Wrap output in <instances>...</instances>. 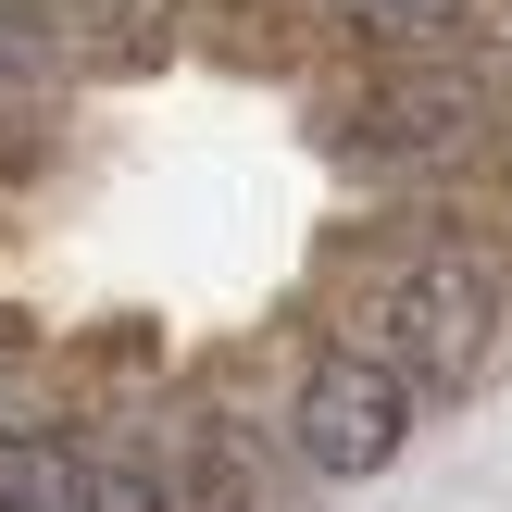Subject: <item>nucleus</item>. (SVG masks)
Listing matches in <instances>:
<instances>
[{
	"label": "nucleus",
	"mask_w": 512,
	"mask_h": 512,
	"mask_svg": "<svg viewBox=\"0 0 512 512\" xmlns=\"http://www.w3.org/2000/svg\"><path fill=\"white\" fill-rule=\"evenodd\" d=\"M288 425H300V463L313 475H375L400 438H413V388L375 375V363H350V350H325V363L300 375Z\"/></svg>",
	"instance_id": "nucleus-2"
},
{
	"label": "nucleus",
	"mask_w": 512,
	"mask_h": 512,
	"mask_svg": "<svg viewBox=\"0 0 512 512\" xmlns=\"http://www.w3.org/2000/svg\"><path fill=\"white\" fill-rule=\"evenodd\" d=\"M350 25H363V38H388V50H438L450 25L475 13V0H338Z\"/></svg>",
	"instance_id": "nucleus-6"
},
{
	"label": "nucleus",
	"mask_w": 512,
	"mask_h": 512,
	"mask_svg": "<svg viewBox=\"0 0 512 512\" xmlns=\"http://www.w3.org/2000/svg\"><path fill=\"white\" fill-rule=\"evenodd\" d=\"M13 425H38V413H25V350L0 338V438H13Z\"/></svg>",
	"instance_id": "nucleus-8"
},
{
	"label": "nucleus",
	"mask_w": 512,
	"mask_h": 512,
	"mask_svg": "<svg viewBox=\"0 0 512 512\" xmlns=\"http://www.w3.org/2000/svg\"><path fill=\"white\" fill-rule=\"evenodd\" d=\"M463 125H475V75H450V63H400V75H375V88L338 113V138L363 150V163H438Z\"/></svg>",
	"instance_id": "nucleus-3"
},
{
	"label": "nucleus",
	"mask_w": 512,
	"mask_h": 512,
	"mask_svg": "<svg viewBox=\"0 0 512 512\" xmlns=\"http://www.w3.org/2000/svg\"><path fill=\"white\" fill-rule=\"evenodd\" d=\"M88 512H163V463L150 450H88Z\"/></svg>",
	"instance_id": "nucleus-7"
},
{
	"label": "nucleus",
	"mask_w": 512,
	"mask_h": 512,
	"mask_svg": "<svg viewBox=\"0 0 512 512\" xmlns=\"http://www.w3.org/2000/svg\"><path fill=\"white\" fill-rule=\"evenodd\" d=\"M50 88H63V50H50V0H0V163L38 138Z\"/></svg>",
	"instance_id": "nucleus-4"
},
{
	"label": "nucleus",
	"mask_w": 512,
	"mask_h": 512,
	"mask_svg": "<svg viewBox=\"0 0 512 512\" xmlns=\"http://www.w3.org/2000/svg\"><path fill=\"white\" fill-rule=\"evenodd\" d=\"M0 512H88V438L13 425L0 438Z\"/></svg>",
	"instance_id": "nucleus-5"
},
{
	"label": "nucleus",
	"mask_w": 512,
	"mask_h": 512,
	"mask_svg": "<svg viewBox=\"0 0 512 512\" xmlns=\"http://www.w3.org/2000/svg\"><path fill=\"white\" fill-rule=\"evenodd\" d=\"M488 325H500V275L475 250H400L350 288V363L400 375V388H450L475 375Z\"/></svg>",
	"instance_id": "nucleus-1"
}]
</instances>
